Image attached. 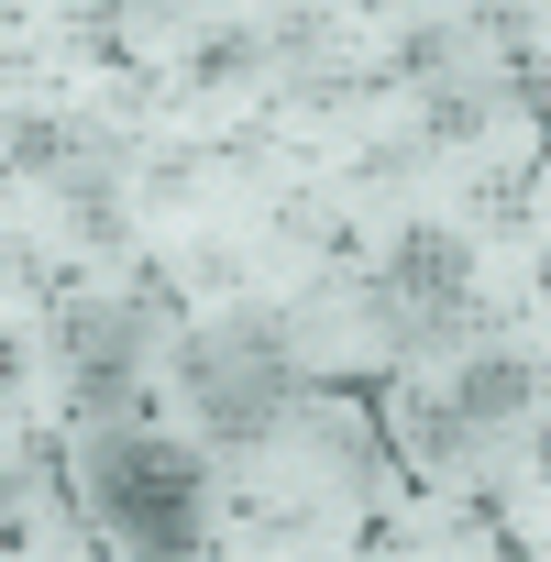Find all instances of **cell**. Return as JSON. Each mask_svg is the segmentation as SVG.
Instances as JSON below:
<instances>
[{
  "mask_svg": "<svg viewBox=\"0 0 551 562\" xmlns=\"http://www.w3.org/2000/svg\"><path fill=\"white\" fill-rule=\"evenodd\" d=\"M474 310V243L463 232H408L375 276V321L408 331V342H452Z\"/></svg>",
  "mask_w": 551,
  "mask_h": 562,
  "instance_id": "obj_3",
  "label": "cell"
},
{
  "mask_svg": "<svg viewBox=\"0 0 551 562\" xmlns=\"http://www.w3.org/2000/svg\"><path fill=\"white\" fill-rule=\"evenodd\" d=\"M177 386H188V408H199L210 441H265L276 419H288L299 353H288V331H276V321H221V331L188 342Z\"/></svg>",
  "mask_w": 551,
  "mask_h": 562,
  "instance_id": "obj_1",
  "label": "cell"
},
{
  "mask_svg": "<svg viewBox=\"0 0 551 562\" xmlns=\"http://www.w3.org/2000/svg\"><path fill=\"white\" fill-rule=\"evenodd\" d=\"M133 364H144V310H111V299L67 310V375H78L89 408H122L133 397Z\"/></svg>",
  "mask_w": 551,
  "mask_h": 562,
  "instance_id": "obj_4",
  "label": "cell"
},
{
  "mask_svg": "<svg viewBox=\"0 0 551 562\" xmlns=\"http://www.w3.org/2000/svg\"><path fill=\"white\" fill-rule=\"evenodd\" d=\"M89 507L133 551H188L199 540V452H177V441H100L89 452Z\"/></svg>",
  "mask_w": 551,
  "mask_h": 562,
  "instance_id": "obj_2",
  "label": "cell"
},
{
  "mask_svg": "<svg viewBox=\"0 0 551 562\" xmlns=\"http://www.w3.org/2000/svg\"><path fill=\"white\" fill-rule=\"evenodd\" d=\"M254 67V34H210L199 56H188V89H221V78H243Z\"/></svg>",
  "mask_w": 551,
  "mask_h": 562,
  "instance_id": "obj_8",
  "label": "cell"
},
{
  "mask_svg": "<svg viewBox=\"0 0 551 562\" xmlns=\"http://www.w3.org/2000/svg\"><path fill=\"white\" fill-rule=\"evenodd\" d=\"M452 408H463L474 430H496V419H529V408H540V364L496 342V353H474V364L452 375Z\"/></svg>",
  "mask_w": 551,
  "mask_h": 562,
  "instance_id": "obj_5",
  "label": "cell"
},
{
  "mask_svg": "<svg viewBox=\"0 0 551 562\" xmlns=\"http://www.w3.org/2000/svg\"><path fill=\"white\" fill-rule=\"evenodd\" d=\"M540 299H551V254H540Z\"/></svg>",
  "mask_w": 551,
  "mask_h": 562,
  "instance_id": "obj_9",
  "label": "cell"
},
{
  "mask_svg": "<svg viewBox=\"0 0 551 562\" xmlns=\"http://www.w3.org/2000/svg\"><path fill=\"white\" fill-rule=\"evenodd\" d=\"M56 210L78 221V243H122V199H111L89 166H78V177H56Z\"/></svg>",
  "mask_w": 551,
  "mask_h": 562,
  "instance_id": "obj_7",
  "label": "cell"
},
{
  "mask_svg": "<svg viewBox=\"0 0 551 562\" xmlns=\"http://www.w3.org/2000/svg\"><path fill=\"white\" fill-rule=\"evenodd\" d=\"M540 474H551V430H540Z\"/></svg>",
  "mask_w": 551,
  "mask_h": 562,
  "instance_id": "obj_10",
  "label": "cell"
},
{
  "mask_svg": "<svg viewBox=\"0 0 551 562\" xmlns=\"http://www.w3.org/2000/svg\"><path fill=\"white\" fill-rule=\"evenodd\" d=\"M419 122H430V144H474V133L496 122V89H485V78H441Z\"/></svg>",
  "mask_w": 551,
  "mask_h": 562,
  "instance_id": "obj_6",
  "label": "cell"
}]
</instances>
